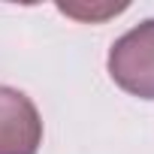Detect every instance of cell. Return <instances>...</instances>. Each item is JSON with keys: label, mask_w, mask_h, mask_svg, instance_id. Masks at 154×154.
I'll use <instances>...</instances> for the list:
<instances>
[{"label": "cell", "mask_w": 154, "mask_h": 154, "mask_svg": "<svg viewBox=\"0 0 154 154\" xmlns=\"http://www.w3.org/2000/svg\"><path fill=\"white\" fill-rule=\"evenodd\" d=\"M106 66L121 91L139 100H154V18L118 36L109 48Z\"/></svg>", "instance_id": "cell-1"}, {"label": "cell", "mask_w": 154, "mask_h": 154, "mask_svg": "<svg viewBox=\"0 0 154 154\" xmlns=\"http://www.w3.org/2000/svg\"><path fill=\"white\" fill-rule=\"evenodd\" d=\"M57 9H60L63 15L79 18V21H103V18H109V15L124 12V9H127V3H118V6H112V3H106V6H88V3H57Z\"/></svg>", "instance_id": "cell-3"}, {"label": "cell", "mask_w": 154, "mask_h": 154, "mask_svg": "<svg viewBox=\"0 0 154 154\" xmlns=\"http://www.w3.org/2000/svg\"><path fill=\"white\" fill-rule=\"evenodd\" d=\"M42 145V118L27 94L0 85V154H36Z\"/></svg>", "instance_id": "cell-2"}]
</instances>
